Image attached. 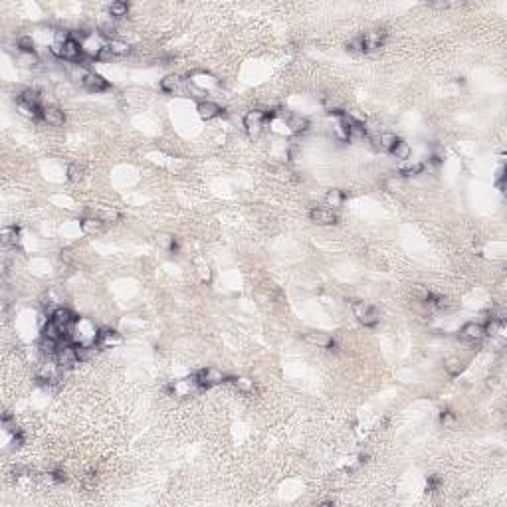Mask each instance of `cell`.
<instances>
[{"label": "cell", "mask_w": 507, "mask_h": 507, "mask_svg": "<svg viewBox=\"0 0 507 507\" xmlns=\"http://www.w3.org/2000/svg\"><path fill=\"white\" fill-rule=\"evenodd\" d=\"M196 383L200 388H210V387H216V385H222V383H232L234 379L226 377L220 369H214V367H208V369H202L196 373Z\"/></svg>", "instance_id": "obj_1"}, {"label": "cell", "mask_w": 507, "mask_h": 507, "mask_svg": "<svg viewBox=\"0 0 507 507\" xmlns=\"http://www.w3.org/2000/svg\"><path fill=\"white\" fill-rule=\"evenodd\" d=\"M353 311H355V317H357L360 323H363L365 327H375V325L379 323V319H381L379 311H377L373 305L365 303V301H357V303L353 305Z\"/></svg>", "instance_id": "obj_2"}, {"label": "cell", "mask_w": 507, "mask_h": 507, "mask_svg": "<svg viewBox=\"0 0 507 507\" xmlns=\"http://www.w3.org/2000/svg\"><path fill=\"white\" fill-rule=\"evenodd\" d=\"M268 117H269V115H268L266 111H262V109H254V111H250V113L244 117V127H246L248 135H250V137H258V135L262 133L264 123H266V119H268Z\"/></svg>", "instance_id": "obj_3"}, {"label": "cell", "mask_w": 507, "mask_h": 507, "mask_svg": "<svg viewBox=\"0 0 507 507\" xmlns=\"http://www.w3.org/2000/svg\"><path fill=\"white\" fill-rule=\"evenodd\" d=\"M65 335H69V331L74 329V325H76V321H78V317L71 313L69 309H65V307H58L54 313H52V317H50ZM69 339V337H67Z\"/></svg>", "instance_id": "obj_4"}, {"label": "cell", "mask_w": 507, "mask_h": 507, "mask_svg": "<svg viewBox=\"0 0 507 507\" xmlns=\"http://www.w3.org/2000/svg\"><path fill=\"white\" fill-rule=\"evenodd\" d=\"M460 335H462V339H466V341H472V343H479V341H481V339L485 337V327H483V323H477V321H470V323H466V325L462 327Z\"/></svg>", "instance_id": "obj_5"}, {"label": "cell", "mask_w": 507, "mask_h": 507, "mask_svg": "<svg viewBox=\"0 0 507 507\" xmlns=\"http://www.w3.org/2000/svg\"><path fill=\"white\" fill-rule=\"evenodd\" d=\"M309 218L317 226H331V224L337 222V214L333 210H329V208H313L309 212Z\"/></svg>", "instance_id": "obj_6"}, {"label": "cell", "mask_w": 507, "mask_h": 507, "mask_svg": "<svg viewBox=\"0 0 507 507\" xmlns=\"http://www.w3.org/2000/svg\"><path fill=\"white\" fill-rule=\"evenodd\" d=\"M190 84H192V88H196L200 91H208V89H214L216 86H218V80L210 74H206V71H196V74L190 76Z\"/></svg>", "instance_id": "obj_7"}, {"label": "cell", "mask_w": 507, "mask_h": 507, "mask_svg": "<svg viewBox=\"0 0 507 507\" xmlns=\"http://www.w3.org/2000/svg\"><path fill=\"white\" fill-rule=\"evenodd\" d=\"M385 40H387V32L385 30H373L369 34L363 36V42H365V52H377L385 46Z\"/></svg>", "instance_id": "obj_8"}, {"label": "cell", "mask_w": 507, "mask_h": 507, "mask_svg": "<svg viewBox=\"0 0 507 507\" xmlns=\"http://www.w3.org/2000/svg\"><path fill=\"white\" fill-rule=\"evenodd\" d=\"M42 119H44L48 125H52V127H60V125H63V121H65V115H63L61 109H58V107H54V105H48V107L42 109Z\"/></svg>", "instance_id": "obj_9"}, {"label": "cell", "mask_w": 507, "mask_h": 507, "mask_svg": "<svg viewBox=\"0 0 507 507\" xmlns=\"http://www.w3.org/2000/svg\"><path fill=\"white\" fill-rule=\"evenodd\" d=\"M18 103H20V105H26V107H30V109H36V111L44 109V107L40 105V103H42V97H40V93H38L36 89H24L22 95L18 97Z\"/></svg>", "instance_id": "obj_10"}, {"label": "cell", "mask_w": 507, "mask_h": 507, "mask_svg": "<svg viewBox=\"0 0 507 507\" xmlns=\"http://www.w3.org/2000/svg\"><path fill=\"white\" fill-rule=\"evenodd\" d=\"M86 89H89V91H95V93H99V91H105L107 88H109V84L101 78V76H97V74H93V71H89V74L86 76V80H84V84H82Z\"/></svg>", "instance_id": "obj_11"}, {"label": "cell", "mask_w": 507, "mask_h": 507, "mask_svg": "<svg viewBox=\"0 0 507 507\" xmlns=\"http://www.w3.org/2000/svg\"><path fill=\"white\" fill-rule=\"evenodd\" d=\"M119 343H121V337H119L117 331H113V329H103V331H99L97 347L109 349V347H115V345H119Z\"/></svg>", "instance_id": "obj_12"}, {"label": "cell", "mask_w": 507, "mask_h": 507, "mask_svg": "<svg viewBox=\"0 0 507 507\" xmlns=\"http://www.w3.org/2000/svg\"><path fill=\"white\" fill-rule=\"evenodd\" d=\"M196 111H198V115L202 117V119H206V121H210V119H214V117H218V115H222V109L216 105V103H212V101H200L198 103V107H196Z\"/></svg>", "instance_id": "obj_13"}, {"label": "cell", "mask_w": 507, "mask_h": 507, "mask_svg": "<svg viewBox=\"0 0 507 507\" xmlns=\"http://www.w3.org/2000/svg\"><path fill=\"white\" fill-rule=\"evenodd\" d=\"M82 56V46L74 40H67L63 46H61V60H67V61H78V58Z\"/></svg>", "instance_id": "obj_14"}, {"label": "cell", "mask_w": 507, "mask_h": 507, "mask_svg": "<svg viewBox=\"0 0 507 507\" xmlns=\"http://www.w3.org/2000/svg\"><path fill=\"white\" fill-rule=\"evenodd\" d=\"M285 121H287V127L292 129L294 133H305L309 129V121L305 117H301V115H287Z\"/></svg>", "instance_id": "obj_15"}, {"label": "cell", "mask_w": 507, "mask_h": 507, "mask_svg": "<svg viewBox=\"0 0 507 507\" xmlns=\"http://www.w3.org/2000/svg\"><path fill=\"white\" fill-rule=\"evenodd\" d=\"M82 230H84V234L95 236L103 230V220L101 218H86V220H82Z\"/></svg>", "instance_id": "obj_16"}, {"label": "cell", "mask_w": 507, "mask_h": 507, "mask_svg": "<svg viewBox=\"0 0 507 507\" xmlns=\"http://www.w3.org/2000/svg\"><path fill=\"white\" fill-rule=\"evenodd\" d=\"M390 153H392V157H396L398 161H408V157H410V145L406 143V141H402V139H398L396 141V145L390 149Z\"/></svg>", "instance_id": "obj_17"}, {"label": "cell", "mask_w": 507, "mask_h": 507, "mask_svg": "<svg viewBox=\"0 0 507 507\" xmlns=\"http://www.w3.org/2000/svg\"><path fill=\"white\" fill-rule=\"evenodd\" d=\"M305 341L311 343V345H317V347L327 349V347L333 343V337H331V335H325V333H307V335H305Z\"/></svg>", "instance_id": "obj_18"}, {"label": "cell", "mask_w": 507, "mask_h": 507, "mask_svg": "<svg viewBox=\"0 0 507 507\" xmlns=\"http://www.w3.org/2000/svg\"><path fill=\"white\" fill-rule=\"evenodd\" d=\"M2 242L4 246H16L20 242V230L16 226H8L2 230Z\"/></svg>", "instance_id": "obj_19"}, {"label": "cell", "mask_w": 507, "mask_h": 507, "mask_svg": "<svg viewBox=\"0 0 507 507\" xmlns=\"http://www.w3.org/2000/svg\"><path fill=\"white\" fill-rule=\"evenodd\" d=\"M180 88V78L179 76H167L161 80V91L165 93H175Z\"/></svg>", "instance_id": "obj_20"}, {"label": "cell", "mask_w": 507, "mask_h": 507, "mask_svg": "<svg viewBox=\"0 0 507 507\" xmlns=\"http://www.w3.org/2000/svg\"><path fill=\"white\" fill-rule=\"evenodd\" d=\"M444 369H446L452 377H458V375L464 371V360H460V358H456V357H450V358L444 360Z\"/></svg>", "instance_id": "obj_21"}, {"label": "cell", "mask_w": 507, "mask_h": 507, "mask_svg": "<svg viewBox=\"0 0 507 507\" xmlns=\"http://www.w3.org/2000/svg\"><path fill=\"white\" fill-rule=\"evenodd\" d=\"M107 46H109V50H111L113 56H125V54H129V50H131V46H129L127 42H121V40H115V38L109 40Z\"/></svg>", "instance_id": "obj_22"}, {"label": "cell", "mask_w": 507, "mask_h": 507, "mask_svg": "<svg viewBox=\"0 0 507 507\" xmlns=\"http://www.w3.org/2000/svg\"><path fill=\"white\" fill-rule=\"evenodd\" d=\"M325 202L329 204V206H335V208H339L343 202H345V194H343V190H329L327 194H325Z\"/></svg>", "instance_id": "obj_23"}, {"label": "cell", "mask_w": 507, "mask_h": 507, "mask_svg": "<svg viewBox=\"0 0 507 507\" xmlns=\"http://www.w3.org/2000/svg\"><path fill=\"white\" fill-rule=\"evenodd\" d=\"M127 12H129V4H127V2H121V0H117V2H111V6H109V14H111L113 18H123V16H127Z\"/></svg>", "instance_id": "obj_24"}, {"label": "cell", "mask_w": 507, "mask_h": 507, "mask_svg": "<svg viewBox=\"0 0 507 507\" xmlns=\"http://www.w3.org/2000/svg\"><path fill=\"white\" fill-rule=\"evenodd\" d=\"M18 63H20V65H24V67H34V65H38V63H40V60H38V56H36L34 52H20V56H18Z\"/></svg>", "instance_id": "obj_25"}, {"label": "cell", "mask_w": 507, "mask_h": 507, "mask_svg": "<svg viewBox=\"0 0 507 507\" xmlns=\"http://www.w3.org/2000/svg\"><path fill=\"white\" fill-rule=\"evenodd\" d=\"M424 171V163H404L402 169H400V175L402 177H414V175H420Z\"/></svg>", "instance_id": "obj_26"}, {"label": "cell", "mask_w": 507, "mask_h": 507, "mask_svg": "<svg viewBox=\"0 0 507 507\" xmlns=\"http://www.w3.org/2000/svg\"><path fill=\"white\" fill-rule=\"evenodd\" d=\"M232 385L236 387V390H240V392H244V394H250V392L254 390V381H250V379H246V377L234 379Z\"/></svg>", "instance_id": "obj_27"}, {"label": "cell", "mask_w": 507, "mask_h": 507, "mask_svg": "<svg viewBox=\"0 0 507 507\" xmlns=\"http://www.w3.org/2000/svg\"><path fill=\"white\" fill-rule=\"evenodd\" d=\"M347 52H351V54H365L363 36H357V38L349 40V42H347Z\"/></svg>", "instance_id": "obj_28"}, {"label": "cell", "mask_w": 507, "mask_h": 507, "mask_svg": "<svg viewBox=\"0 0 507 507\" xmlns=\"http://www.w3.org/2000/svg\"><path fill=\"white\" fill-rule=\"evenodd\" d=\"M396 141H398V137H396L394 133H381V137H379L381 147H383V149H388V151L396 145Z\"/></svg>", "instance_id": "obj_29"}, {"label": "cell", "mask_w": 507, "mask_h": 507, "mask_svg": "<svg viewBox=\"0 0 507 507\" xmlns=\"http://www.w3.org/2000/svg\"><path fill=\"white\" fill-rule=\"evenodd\" d=\"M440 422H442L444 428H454V426H456V414H454L452 410H442Z\"/></svg>", "instance_id": "obj_30"}, {"label": "cell", "mask_w": 507, "mask_h": 507, "mask_svg": "<svg viewBox=\"0 0 507 507\" xmlns=\"http://www.w3.org/2000/svg\"><path fill=\"white\" fill-rule=\"evenodd\" d=\"M67 179H69V180H74V182L82 180V179H84V167H80V165H71V167L67 169Z\"/></svg>", "instance_id": "obj_31"}, {"label": "cell", "mask_w": 507, "mask_h": 507, "mask_svg": "<svg viewBox=\"0 0 507 507\" xmlns=\"http://www.w3.org/2000/svg\"><path fill=\"white\" fill-rule=\"evenodd\" d=\"M414 298H416L418 301L426 303V299L430 298V289L424 287V285H416V287H414Z\"/></svg>", "instance_id": "obj_32"}, {"label": "cell", "mask_w": 507, "mask_h": 507, "mask_svg": "<svg viewBox=\"0 0 507 507\" xmlns=\"http://www.w3.org/2000/svg\"><path fill=\"white\" fill-rule=\"evenodd\" d=\"M99 218L103 220V222H119V218H121V214L117 212V210H103L101 212V216Z\"/></svg>", "instance_id": "obj_33"}, {"label": "cell", "mask_w": 507, "mask_h": 507, "mask_svg": "<svg viewBox=\"0 0 507 507\" xmlns=\"http://www.w3.org/2000/svg\"><path fill=\"white\" fill-rule=\"evenodd\" d=\"M18 48H20V52H34V40L30 36H22L18 40Z\"/></svg>", "instance_id": "obj_34"}, {"label": "cell", "mask_w": 507, "mask_h": 507, "mask_svg": "<svg viewBox=\"0 0 507 507\" xmlns=\"http://www.w3.org/2000/svg\"><path fill=\"white\" fill-rule=\"evenodd\" d=\"M65 479H67V474L61 472V470H56V472L50 474V481H54V483H63Z\"/></svg>", "instance_id": "obj_35"}, {"label": "cell", "mask_w": 507, "mask_h": 507, "mask_svg": "<svg viewBox=\"0 0 507 507\" xmlns=\"http://www.w3.org/2000/svg\"><path fill=\"white\" fill-rule=\"evenodd\" d=\"M22 444H24V434H22L20 430L12 432V446L18 448V446H22Z\"/></svg>", "instance_id": "obj_36"}, {"label": "cell", "mask_w": 507, "mask_h": 507, "mask_svg": "<svg viewBox=\"0 0 507 507\" xmlns=\"http://www.w3.org/2000/svg\"><path fill=\"white\" fill-rule=\"evenodd\" d=\"M438 485H440V477H438V476H432V477L428 479V485H426V489H428V491H434V489H436Z\"/></svg>", "instance_id": "obj_37"}, {"label": "cell", "mask_w": 507, "mask_h": 507, "mask_svg": "<svg viewBox=\"0 0 507 507\" xmlns=\"http://www.w3.org/2000/svg\"><path fill=\"white\" fill-rule=\"evenodd\" d=\"M430 6H432V8H450V6H454V4H450V2H432Z\"/></svg>", "instance_id": "obj_38"}]
</instances>
